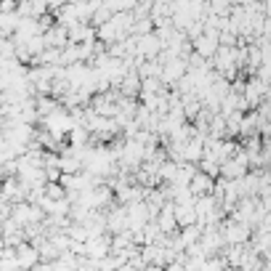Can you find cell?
<instances>
[{"instance_id":"cell-1","label":"cell","mask_w":271,"mask_h":271,"mask_svg":"<svg viewBox=\"0 0 271 271\" xmlns=\"http://www.w3.org/2000/svg\"><path fill=\"white\" fill-rule=\"evenodd\" d=\"M216 48H218V38H216V35H205V38H200V40H197V50H200V56H210Z\"/></svg>"},{"instance_id":"cell-2","label":"cell","mask_w":271,"mask_h":271,"mask_svg":"<svg viewBox=\"0 0 271 271\" xmlns=\"http://www.w3.org/2000/svg\"><path fill=\"white\" fill-rule=\"evenodd\" d=\"M181 74H184V64L170 62V64H168V70L162 72V78H165L168 82H170V80H176V78H181Z\"/></svg>"},{"instance_id":"cell-3","label":"cell","mask_w":271,"mask_h":271,"mask_svg":"<svg viewBox=\"0 0 271 271\" xmlns=\"http://www.w3.org/2000/svg\"><path fill=\"white\" fill-rule=\"evenodd\" d=\"M226 240H228V242H242V240H248V228H244V226H232V232L226 234Z\"/></svg>"}]
</instances>
